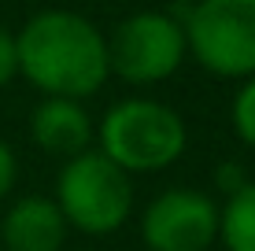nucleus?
Segmentation results:
<instances>
[{"label": "nucleus", "instance_id": "nucleus-12", "mask_svg": "<svg viewBox=\"0 0 255 251\" xmlns=\"http://www.w3.org/2000/svg\"><path fill=\"white\" fill-rule=\"evenodd\" d=\"M11 185H15V155H11V148H7L4 141H0V200L11 192Z\"/></svg>", "mask_w": 255, "mask_h": 251}, {"label": "nucleus", "instance_id": "nucleus-5", "mask_svg": "<svg viewBox=\"0 0 255 251\" xmlns=\"http://www.w3.org/2000/svg\"><path fill=\"white\" fill-rule=\"evenodd\" d=\"M185 56V30L166 11H144L126 19L108 41V71L133 85H152L170 78Z\"/></svg>", "mask_w": 255, "mask_h": 251}, {"label": "nucleus", "instance_id": "nucleus-6", "mask_svg": "<svg viewBox=\"0 0 255 251\" xmlns=\"http://www.w3.org/2000/svg\"><path fill=\"white\" fill-rule=\"evenodd\" d=\"M140 237L152 251H207L218 237V207L196 188H170L144 211Z\"/></svg>", "mask_w": 255, "mask_h": 251}, {"label": "nucleus", "instance_id": "nucleus-4", "mask_svg": "<svg viewBox=\"0 0 255 251\" xmlns=\"http://www.w3.org/2000/svg\"><path fill=\"white\" fill-rule=\"evenodd\" d=\"M56 207L67 226H78L82 233H111L129 218L133 185L104 152H82L59 170Z\"/></svg>", "mask_w": 255, "mask_h": 251}, {"label": "nucleus", "instance_id": "nucleus-2", "mask_svg": "<svg viewBox=\"0 0 255 251\" xmlns=\"http://www.w3.org/2000/svg\"><path fill=\"white\" fill-rule=\"evenodd\" d=\"M185 48L218 78L255 74V0H200L178 7Z\"/></svg>", "mask_w": 255, "mask_h": 251}, {"label": "nucleus", "instance_id": "nucleus-3", "mask_svg": "<svg viewBox=\"0 0 255 251\" xmlns=\"http://www.w3.org/2000/svg\"><path fill=\"white\" fill-rule=\"evenodd\" d=\"M100 152L119 170H163L185 152V122L155 100H126L100 122Z\"/></svg>", "mask_w": 255, "mask_h": 251}, {"label": "nucleus", "instance_id": "nucleus-7", "mask_svg": "<svg viewBox=\"0 0 255 251\" xmlns=\"http://www.w3.org/2000/svg\"><path fill=\"white\" fill-rule=\"evenodd\" d=\"M67 237V218L56 200L30 196L19 200L4 218V244L7 251H59Z\"/></svg>", "mask_w": 255, "mask_h": 251}, {"label": "nucleus", "instance_id": "nucleus-1", "mask_svg": "<svg viewBox=\"0 0 255 251\" xmlns=\"http://www.w3.org/2000/svg\"><path fill=\"white\" fill-rule=\"evenodd\" d=\"M19 74L59 100L93 96L108 78V41L74 11H41L15 37Z\"/></svg>", "mask_w": 255, "mask_h": 251}, {"label": "nucleus", "instance_id": "nucleus-11", "mask_svg": "<svg viewBox=\"0 0 255 251\" xmlns=\"http://www.w3.org/2000/svg\"><path fill=\"white\" fill-rule=\"evenodd\" d=\"M15 74H19V48L11 33L0 30V85H7Z\"/></svg>", "mask_w": 255, "mask_h": 251}, {"label": "nucleus", "instance_id": "nucleus-10", "mask_svg": "<svg viewBox=\"0 0 255 251\" xmlns=\"http://www.w3.org/2000/svg\"><path fill=\"white\" fill-rule=\"evenodd\" d=\"M233 129L241 133L244 144L255 148V74L248 78V85H244V89L237 92V100H233Z\"/></svg>", "mask_w": 255, "mask_h": 251}, {"label": "nucleus", "instance_id": "nucleus-8", "mask_svg": "<svg viewBox=\"0 0 255 251\" xmlns=\"http://www.w3.org/2000/svg\"><path fill=\"white\" fill-rule=\"evenodd\" d=\"M30 126H33L37 144L45 152H52V155H67V159H74V155L89 152L93 122H89V115L82 111V103H78V100L48 96L37 111H33V122Z\"/></svg>", "mask_w": 255, "mask_h": 251}, {"label": "nucleus", "instance_id": "nucleus-9", "mask_svg": "<svg viewBox=\"0 0 255 251\" xmlns=\"http://www.w3.org/2000/svg\"><path fill=\"white\" fill-rule=\"evenodd\" d=\"M218 233L230 251H255V181L230 196L226 211L218 214Z\"/></svg>", "mask_w": 255, "mask_h": 251}]
</instances>
